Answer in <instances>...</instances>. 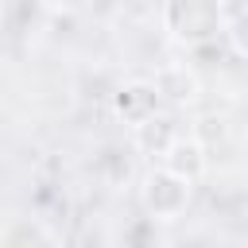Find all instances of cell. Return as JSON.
Listing matches in <instances>:
<instances>
[{
    "mask_svg": "<svg viewBox=\"0 0 248 248\" xmlns=\"http://www.w3.org/2000/svg\"><path fill=\"white\" fill-rule=\"evenodd\" d=\"M163 31L186 50L213 46L229 35L225 0H163Z\"/></svg>",
    "mask_w": 248,
    "mask_h": 248,
    "instance_id": "6da1fadb",
    "label": "cell"
},
{
    "mask_svg": "<svg viewBox=\"0 0 248 248\" xmlns=\"http://www.w3.org/2000/svg\"><path fill=\"white\" fill-rule=\"evenodd\" d=\"M190 202H194V182L178 178L167 167H151L143 174V182H140V205H143L147 221H155V225L182 221L186 209H190Z\"/></svg>",
    "mask_w": 248,
    "mask_h": 248,
    "instance_id": "7a4b0ae2",
    "label": "cell"
},
{
    "mask_svg": "<svg viewBox=\"0 0 248 248\" xmlns=\"http://www.w3.org/2000/svg\"><path fill=\"white\" fill-rule=\"evenodd\" d=\"M159 167H167V170H174L178 178H186V182H202L205 178V170H209V151L194 140V136H174L170 140V147L159 155Z\"/></svg>",
    "mask_w": 248,
    "mask_h": 248,
    "instance_id": "3957f363",
    "label": "cell"
},
{
    "mask_svg": "<svg viewBox=\"0 0 248 248\" xmlns=\"http://www.w3.org/2000/svg\"><path fill=\"white\" fill-rule=\"evenodd\" d=\"M159 105H163V101H159V93H155L151 81H124V85L112 93V112H116L128 128H136L140 120L155 116Z\"/></svg>",
    "mask_w": 248,
    "mask_h": 248,
    "instance_id": "277c9868",
    "label": "cell"
},
{
    "mask_svg": "<svg viewBox=\"0 0 248 248\" xmlns=\"http://www.w3.org/2000/svg\"><path fill=\"white\" fill-rule=\"evenodd\" d=\"M151 85H155L159 101H167V105H194L202 97V81H198V74L186 62H167L151 78Z\"/></svg>",
    "mask_w": 248,
    "mask_h": 248,
    "instance_id": "5b68a950",
    "label": "cell"
},
{
    "mask_svg": "<svg viewBox=\"0 0 248 248\" xmlns=\"http://www.w3.org/2000/svg\"><path fill=\"white\" fill-rule=\"evenodd\" d=\"M174 136H178V120L167 116V112H155V116H147V120H140L132 128V147L140 155H147V159H159L170 147Z\"/></svg>",
    "mask_w": 248,
    "mask_h": 248,
    "instance_id": "8992f818",
    "label": "cell"
},
{
    "mask_svg": "<svg viewBox=\"0 0 248 248\" xmlns=\"http://www.w3.org/2000/svg\"><path fill=\"white\" fill-rule=\"evenodd\" d=\"M97 174H101L108 186L128 182V174H132V159H128V151H124V147H105V151L97 155Z\"/></svg>",
    "mask_w": 248,
    "mask_h": 248,
    "instance_id": "52a82bcc",
    "label": "cell"
},
{
    "mask_svg": "<svg viewBox=\"0 0 248 248\" xmlns=\"http://www.w3.org/2000/svg\"><path fill=\"white\" fill-rule=\"evenodd\" d=\"M0 240H4V244H54L58 236H54L46 225H39V221H23V217H16V225L4 229Z\"/></svg>",
    "mask_w": 248,
    "mask_h": 248,
    "instance_id": "ba28073f",
    "label": "cell"
}]
</instances>
